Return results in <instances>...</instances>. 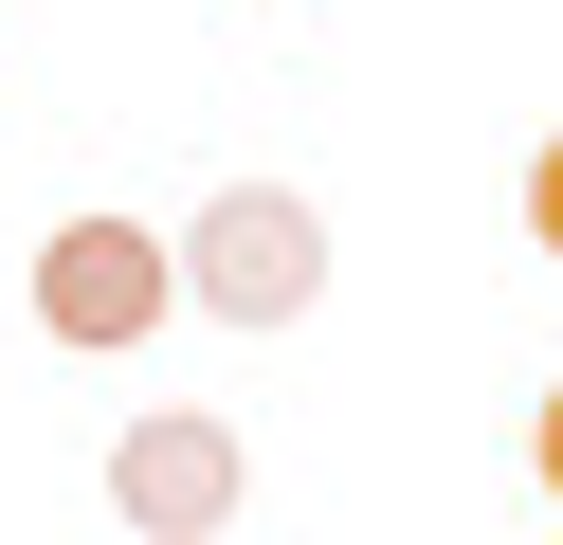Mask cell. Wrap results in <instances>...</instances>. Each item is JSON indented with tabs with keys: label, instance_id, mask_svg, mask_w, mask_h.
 <instances>
[{
	"label": "cell",
	"instance_id": "6da1fadb",
	"mask_svg": "<svg viewBox=\"0 0 563 545\" xmlns=\"http://www.w3.org/2000/svg\"><path fill=\"white\" fill-rule=\"evenodd\" d=\"M183 291H200L219 327H291L309 291H328V218H309L291 182H219L200 237H183Z\"/></svg>",
	"mask_w": 563,
	"mask_h": 545
},
{
	"label": "cell",
	"instance_id": "5b68a950",
	"mask_svg": "<svg viewBox=\"0 0 563 545\" xmlns=\"http://www.w3.org/2000/svg\"><path fill=\"white\" fill-rule=\"evenodd\" d=\"M527 472H545V491H563V382H545V418H527Z\"/></svg>",
	"mask_w": 563,
	"mask_h": 545
},
{
	"label": "cell",
	"instance_id": "3957f363",
	"mask_svg": "<svg viewBox=\"0 0 563 545\" xmlns=\"http://www.w3.org/2000/svg\"><path fill=\"white\" fill-rule=\"evenodd\" d=\"M110 509H128V527H219V509H236V436L219 418H146L110 455Z\"/></svg>",
	"mask_w": 563,
	"mask_h": 545
},
{
	"label": "cell",
	"instance_id": "277c9868",
	"mask_svg": "<svg viewBox=\"0 0 563 545\" xmlns=\"http://www.w3.org/2000/svg\"><path fill=\"white\" fill-rule=\"evenodd\" d=\"M527 237L563 254V145H545V164H527Z\"/></svg>",
	"mask_w": 563,
	"mask_h": 545
},
{
	"label": "cell",
	"instance_id": "7a4b0ae2",
	"mask_svg": "<svg viewBox=\"0 0 563 545\" xmlns=\"http://www.w3.org/2000/svg\"><path fill=\"white\" fill-rule=\"evenodd\" d=\"M164 291H183V254H164L146 218H74V237L37 254V327L55 346H146Z\"/></svg>",
	"mask_w": 563,
	"mask_h": 545
}]
</instances>
